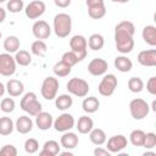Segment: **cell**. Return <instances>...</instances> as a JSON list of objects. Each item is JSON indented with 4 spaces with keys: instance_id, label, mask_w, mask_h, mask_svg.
Returning a JSON list of instances; mask_svg holds the SVG:
<instances>
[{
    "instance_id": "obj_1",
    "label": "cell",
    "mask_w": 156,
    "mask_h": 156,
    "mask_svg": "<svg viewBox=\"0 0 156 156\" xmlns=\"http://www.w3.org/2000/svg\"><path fill=\"white\" fill-rule=\"evenodd\" d=\"M72 30V18L68 13L61 12L54 17V32L58 38H66Z\"/></svg>"
},
{
    "instance_id": "obj_2",
    "label": "cell",
    "mask_w": 156,
    "mask_h": 156,
    "mask_svg": "<svg viewBox=\"0 0 156 156\" xmlns=\"http://www.w3.org/2000/svg\"><path fill=\"white\" fill-rule=\"evenodd\" d=\"M20 107L32 117H35L39 112L43 111V106L38 101L37 94L33 91H28L23 95V98L21 99V102H20Z\"/></svg>"
},
{
    "instance_id": "obj_3",
    "label": "cell",
    "mask_w": 156,
    "mask_h": 156,
    "mask_svg": "<svg viewBox=\"0 0 156 156\" xmlns=\"http://www.w3.org/2000/svg\"><path fill=\"white\" fill-rule=\"evenodd\" d=\"M66 88H67V90H68L69 94H72L74 96H78V98H85L88 95L89 90H90L88 82L85 79L78 78V77L71 78L67 82Z\"/></svg>"
},
{
    "instance_id": "obj_4",
    "label": "cell",
    "mask_w": 156,
    "mask_h": 156,
    "mask_svg": "<svg viewBox=\"0 0 156 156\" xmlns=\"http://www.w3.org/2000/svg\"><path fill=\"white\" fill-rule=\"evenodd\" d=\"M129 112H130V116L134 119L140 121V119H144L149 115L150 106L144 99L135 98L129 102Z\"/></svg>"
},
{
    "instance_id": "obj_5",
    "label": "cell",
    "mask_w": 156,
    "mask_h": 156,
    "mask_svg": "<svg viewBox=\"0 0 156 156\" xmlns=\"http://www.w3.org/2000/svg\"><path fill=\"white\" fill-rule=\"evenodd\" d=\"M58 87H60V83H58L57 78H55L52 76L44 78V80L41 83V88H40L41 96L45 100H54L57 96Z\"/></svg>"
},
{
    "instance_id": "obj_6",
    "label": "cell",
    "mask_w": 156,
    "mask_h": 156,
    "mask_svg": "<svg viewBox=\"0 0 156 156\" xmlns=\"http://www.w3.org/2000/svg\"><path fill=\"white\" fill-rule=\"evenodd\" d=\"M115 43H116L117 51L121 52V54H129L134 49L133 35H129L127 33L115 32Z\"/></svg>"
},
{
    "instance_id": "obj_7",
    "label": "cell",
    "mask_w": 156,
    "mask_h": 156,
    "mask_svg": "<svg viewBox=\"0 0 156 156\" xmlns=\"http://www.w3.org/2000/svg\"><path fill=\"white\" fill-rule=\"evenodd\" d=\"M117 84H118V80H117V77L112 73H108V74H105L104 78L101 79V82L99 83V87H98V90L100 93V95L102 96H111L116 88H117Z\"/></svg>"
},
{
    "instance_id": "obj_8",
    "label": "cell",
    "mask_w": 156,
    "mask_h": 156,
    "mask_svg": "<svg viewBox=\"0 0 156 156\" xmlns=\"http://www.w3.org/2000/svg\"><path fill=\"white\" fill-rule=\"evenodd\" d=\"M69 48L73 52H76L79 57L80 61H83L87 57V49H88V41L87 38L80 35V34H76L69 39Z\"/></svg>"
},
{
    "instance_id": "obj_9",
    "label": "cell",
    "mask_w": 156,
    "mask_h": 156,
    "mask_svg": "<svg viewBox=\"0 0 156 156\" xmlns=\"http://www.w3.org/2000/svg\"><path fill=\"white\" fill-rule=\"evenodd\" d=\"M16 61L15 57L9 52L0 54V74L4 77H11L16 72Z\"/></svg>"
},
{
    "instance_id": "obj_10",
    "label": "cell",
    "mask_w": 156,
    "mask_h": 156,
    "mask_svg": "<svg viewBox=\"0 0 156 156\" xmlns=\"http://www.w3.org/2000/svg\"><path fill=\"white\" fill-rule=\"evenodd\" d=\"M88 15L93 20H100L106 15V6L104 0H85Z\"/></svg>"
},
{
    "instance_id": "obj_11",
    "label": "cell",
    "mask_w": 156,
    "mask_h": 156,
    "mask_svg": "<svg viewBox=\"0 0 156 156\" xmlns=\"http://www.w3.org/2000/svg\"><path fill=\"white\" fill-rule=\"evenodd\" d=\"M74 117L71 115V113H67V112H63L61 113L52 123V127L55 128L56 132H60V133H63V132H67V130H71L73 127H74Z\"/></svg>"
},
{
    "instance_id": "obj_12",
    "label": "cell",
    "mask_w": 156,
    "mask_h": 156,
    "mask_svg": "<svg viewBox=\"0 0 156 156\" xmlns=\"http://www.w3.org/2000/svg\"><path fill=\"white\" fill-rule=\"evenodd\" d=\"M46 10V6H45V2L41 1V0H33L30 1L26 9H24V13L26 16L29 18V20H37L39 18Z\"/></svg>"
},
{
    "instance_id": "obj_13",
    "label": "cell",
    "mask_w": 156,
    "mask_h": 156,
    "mask_svg": "<svg viewBox=\"0 0 156 156\" xmlns=\"http://www.w3.org/2000/svg\"><path fill=\"white\" fill-rule=\"evenodd\" d=\"M128 145V140L127 138L123 135V134H117V135H113L111 136L108 140H107V145H106V149L111 152V154H118L121 152L122 150H124Z\"/></svg>"
},
{
    "instance_id": "obj_14",
    "label": "cell",
    "mask_w": 156,
    "mask_h": 156,
    "mask_svg": "<svg viewBox=\"0 0 156 156\" xmlns=\"http://www.w3.org/2000/svg\"><path fill=\"white\" fill-rule=\"evenodd\" d=\"M32 32H33V35L37 38V39H48L51 34V28L49 26V23L44 20H39V21H35L34 24L32 26Z\"/></svg>"
},
{
    "instance_id": "obj_15",
    "label": "cell",
    "mask_w": 156,
    "mask_h": 156,
    "mask_svg": "<svg viewBox=\"0 0 156 156\" xmlns=\"http://www.w3.org/2000/svg\"><path fill=\"white\" fill-rule=\"evenodd\" d=\"M107 68H108V65H107V61L104 60V58H100V57H96V58H93L89 63H88V72L91 74V76H104L106 72H107Z\"/></svg>"
},
{
    "instance_id": "obj_16",
    "label": "cell",
    "mask_w": 156,
    "mask_h": 156,
    "mask_svg": "<svg viewBox=\"0 0 156 156\" xmlns=\"http://www.w3.org/2000/svg\"><path fill=\"white\" fill-rule=\"evenodd\" d=\"M138 62L141 66L145 67H155L156 66V50L155 49H149V50H143L138 54Z\"/></svg>"
},
{
    "instance_id": "obj_17",
    "label": "cell",
    "mask_w": 156,
    "mask_h": 156,
    "mask_svg": "<svg viewBox=\"0 0 156 156\" xmlns=\"http://www.w3.org/2000/svg\"><path fill=\"white\" fill-rule=\"evenodd\" d=\"M61 146L67 149V150H73L78 146V143H79V139H78V135L73 132H63L62 136H61Z\"/></svg>"
},
{
    "instance_id": "obj_18",
    "label": "cell",
    "mask_w": 156,
    "mask_h": 156,
    "mask_svg": "<svg viewBox=\"0 0 156 156\" xmlns=\"http://www.w3.org/2000/svg\"><path fill=\"white\" fill-rule=\"evenodd\" d=\"M35 123H37V127L40 130H48V129H50L52 127L54 118H52L51 113L41 111L35 116Z\"/></svg>"
},
{
    "instance_id": "obj_19",
    "label": "cell",
    "mask_w": 156,
    "mask_h": 156,
    "mask_svg": "<svg viewBox=\"0 0 156 156\" xmlns=\"http://www.w3.org/2000/svg\"><path fill=\"white\" fill-rule=\"evenodd\" d=\"M15 128L20 134H28L33 129V121L29 116H20L15 123Z\"/></svg>"
},
{
    "instance_id": "obj_20",
    "label": "cell",
    "mask_w": 156,
    "mask_h": 156,
    "mask_svg": "<svg viewBox=\"0 0 156 156\" xmlns=\"http://www.w3.org/2000/svg\"><path fill=\"white\" fill-rule=\"evenodd\" d=\"M5 88H6V91L9 93V95L12 98L21 96L24 91V84L18 79H10L6 83Z\"/></svg>"
},
{
    "instance_id": "obj_21",
    "label": "cell",
    "mask_w": 156,
    "mask_h": 156,
    "mask_svg": "<svg viewBox=\"0 0 156 156\" xmlns=\"http://www.w3.org/2000/svg\"><path fill=\"white\" fill-rule=\"evenodd\" d=\"M60 144L56 140H46L43 145L41 151L39 152L40 156H56L60 152Z\"/></svg>"
},
{
    "instance_id": "obj_22",
    "label": "cell",
    "mask_w": 156,
    "mask_h": 156,
    "mask_svg": "<svg viewBox=\"0 0 156 156\" xmlns=\"http://www.w3.org/2000/svg\"><path fill=\"white\" fill-rule=\"evenodd\" d=\"M141 37H143L144 41H145L147 45L155 46V45H156V27L152 26V24L145 26V27L143 28Z\"/></svg>"
},
{
    "instance_id": "obj_23",
    "label": "cell",
    "mask_w": 156,
    "mask_h": 156,
    "mask_svg": "<svg viewBox=\"0 0 156 156\" xmlns=\"http://www.w3.org/2000/svg\"><path fill=\"white\" fill-rule=\"evenodd\" d=\"M99 107H100V101L95 96L84 98V100L82 102V108L87 113H94V112H96L99 110Z\"/></svg>"
},
{
    "instance_id": "obj_24",
    "label": "cell",
    "mask_w": 156,
    "mask_h": 156,
    "mask_svg": "<svg viewBox=\"0 0 156 156\" xmlns=\"http://www.w3.org/2000/svg\"><path fill=\"white\" fill-rule=\"evenodd\" d=\"M88 134H89V140L96 146H100L106 143V139H107L106 133L101 128H93Z\"/></svg>"
},
{
    "instance_id": "obj_25",
    "label": "cell",
    "mask_w": 156,
    "mask_h": 156,
    "mask_svg": "<svg viewBox=\"0 0 156 156\" xmlns=\"http://www.w3.org/2000/svg\"><path fill=\"white\" fill-rule=\"evenodd\" d=\"M76 128L78 129V132L80 134H88L94 128V121L89 116H82L78 118Z\"/></svg>"
},
{
    "instance_id": "obj_26",
    "label": "cell",
    "mask_w": 156,
    "mask_h": 156,
    "mask_svg": "<svg viewBox=\"0 0 156 156\" xmlns=\"http://www.w3.org/2000/svg\"><path fill=\"white\" fill-rule=\"evenodd\" d=\"M113 63H115V67H116L119 72H122V73L129 72V71L132 69V67H133V62H132V60L128 58L127 56H123V55L117 56V57L115 58Z\"/></svg>"
},
{
    "instance_id": "obj_27",
    "label": "cell",
    "mask_w": 156,
    "mask_h": 156,
    "mask_svg": "<svg viewBox=\"0 0 156 156\" xmlns=\"http://www.w3.org/2000/svg\"><path fill=\"white\" fill-rule=\"evenodd\" d=\"M73 105V99L69 94H61L55 98V106L60 111L68 110Z\"/></svg>"
},
{
    "instance_id": "obj_28",
    "label": "cell",
    "mask_w": 156,
    "mask_h": 156,
    "mask_svg": "<svg viewBox=\"0 0 156 156\" xmlns=\"http://www.w3.org/2000/svg\"><path fill=\"white\" fill-rule=\"evenodd\" d=\"M87 41H88L89 49H91L93 51H99V50H101V49L104 48V45H105V39H104V37H102L101 34H99V33L91 34Z\"/></svg>"
},
{
    "instance_id": "obj_29",
    "label": "cell",
    "mask_w": 156,
    "mask_h": 156,
    "mask_svg": "<svg viewBox=\"0 0 156 156\" xmlns=\"http://www.w3.org/2000/svg\"><path fill=\"white\" fill-rule=\"evenodd\" d=\"M71 71H72V67L62 60L56 62L52 67V72L56 77H67L71 73Z\"/></svg>"
},
{
    "instance_id": "obj_30",
    "label": "cell",
    "mask_w": 156,
    "mask_h": 156,
    "mask_svg": "<svg viewBox=\"0 0 156 156\" xmlns=\"http://www.w3.org/2000/svg\"><path fill=\"white\" fill-rule=\"evenodd\" d=\"M4 49L6 50V52L9 54H13L20 49V39L16 35H9L5 40H4Z\"/></svg>"
},
{
    "instance_id": "obj_31",
    "label": "cell",
    "mask_w": 156,
    "mask_h": 156,
    "mask_svg": "<svg viewBox=\"0 0 156 156\" xmlns=\"http://www.w3.org/2000/svg\"><path fill=\"white\" fill-rule=\"evenodd\" d=\"M30 50H32V54H33V55L39 56V57H44V56L46 55V51H48V45L45 44L44 40L37 39L35 41L32 43Z\"/></svg>"
},
{
    "instance_id": "obj_32",
    "label": "cell",
    "mask_w": 156,
    "mask_h": 156,
    "mask_svg": "<svg viewBox=\"0 0 156 156\" xmlns=\"http://www.w3.org/2000/svg\"><path fill=\"white\" fill-rule=\"evenodd\" d=\"M15 129L13 121L10 117H0V135H10Z\"/></svg>"
},
{
    "instance_id": "obj_33",
    "label": "cell",
    "mask_w": 156,
    "mask_h": 156,
    "mask_svg": "<svg viewBox=\"0 0 156 156\" xmlns=\"http://www.w3.org/2000/svg\"><path fill=\"white\" fill-rule=\"evenodd\" d=\"M15 61L20 66H29L32 62V56L27 50H17L15 52Z\"/></svg>"
},
{
    "instance_id": "obj_34",
    "label": "cell",
    "mask_w": 156,
    "mask_h": 156,
    "mask_svg": "<svg viewBox=\"0 0 156 156\" xmlns=\"http://www.w3.org/2000/svg\"><path fill=\"white\" fill-rule=\"evenodd\" d=\"M115 32H118V33H127V34H129V35H134V33H135V26H134V23L130 22V21H122V22H119L118 24H116Z\"/></svg>"
},
{
    "instance_id": "obj_35",
    "label": "cell",
    "mask_w": 156,
    "mask_h": 156,
    "mask_svg": "<svg viewBox=\"0 0 156 156\" xmlns=\"http://www.w3.org/2000/svg\"><path fill=\"white\" fill-rule=\"evenodd\" d=\"M128 89L132 91V93H141L143 89H144V82L140 77H130L128 79Z\"/></svg>"
},
{
    "instance_id": "obj_36",
    "label": "cell",
    "mask_w": 156,
    "mask_h": 156,
    "mask_svg": "<svg viewBox=\"0 0 156 156\" xmlns=\"http://www.w3.org/2000/svg\"><path fill=\"white\" fill-rule=\"evenodd\" d=\"M145 138V132L141 129H134L129 134V141L132 143L133 146H143Z\"/></svg>"
},
{
    "instance_id": "obj_37",
    "label": "cell",
    "mask_w": 156,
    "mask_h": 156,
    "mask_svg": "<svg viewBox=\"0 0 156 156\" xmlns=\"http://www.w3.org/2000/svg\"><path fill=\"white\" fill-rule=\"evenodd\" d=\"M23 7H24L23 0H9L6 4L7 11H10L11 13H18L23 10Z\"/></svg>"
},
{
    "instance_id": "obj_38",
    "label": "cell",
    "mask_w": 156,
    "mask_h": 156,
    "mask_svg": "<svg viewBox=\"0 0 156 156\" xmlns=\"http://www.w3.org/2000/svg\"><path fill=\"white\" fill-rule=\"evenodd\" d=\"M15 107H16V104H15V100L12 98H5L1 100V104H0V108L2 112L5 113H11L15 111Z\"/></svg>"
},
{
    "instance_id": "obj_39",
    "label": "cell",
    "mask_w": 156,
    "mask_h": 156,
    "mask_svg": "<svg viewBox=\"0 0 156 156\" xmlns=\"http://www.w3.org/2000/svg\"><path fill=\"white\" fill-rule=\"evenodd\" d=\"M24 151L27 154H35L38 150H39V143L37 139L34 138H29L24 141Z\"/></svg>"
},
{
    "instance_id": "obj_40",
    "label": "cell",
    "mask_w": 156,
    "mask_h": 156,
    "mask_svg": "<svg viewBox=\"0 0 156 156\" xmlns=\"http://www.w3.org/2000/svg\"><path fill=\"white\" fill-rule=\"evenodd\" d=\"M61 60L65 61L66 63H68L71 67H73V66H74L76 63H78V62H80L78 55H77L76 52H73L72 50H71V51H66V52L62 55V58H61Z\"/></svg>"
},
{
    "instance_id": "obj_41",
    "label": "cell",
    "mask_w": 156,
    "mask_h": 156,
    "mask_svg": "<svg viewBox=\"0 0 156 156\" xmlns=\"http://www.w3.org/2000/svg\"><path fill=\"white\" fill-rule=\"evenodd\" d=\"M155 146H156V134L154 132L145 133L143 147H145L146 150H150V149H154Z\"/></svg>"
},
{
    "instance_id": "obj_42",
    "label": "cell",
    "mask_w": 156,
    "mask_h": 156,
    "mask_svg": "<svg viewBox=\"0 0 156 156\" xmlns=\"http://www.w3.org/2000/svg\"><path fill=\"white\" fill-rule=\"evenodd\" d=\"M16 155H17V149L11 144L4 145L0 149V156H16Z\"/></svg>"
},
{
    "instance_id": "obj_43",
    "label": "cell",
    "mask_w": 156,
    "mask_h": 156,
    "mask_svg": "<svg viewBox=\"0 0 156 156\" xmlns=\"http://www.w3.org/2000/svg\"><path fill=\"white\" fill-rule=\"evenodd\" d=\"M146 90L151 95H156V77H150L146 82Z\"/></svg>"
},
{
    "instance_id": "obj_44",
    "label": "cell",
    "mask_w": 156,
    "mask_h": 156,
    "mask_svg": "<svg viewBox=\"0 0 156 156\" xmlns=\"http://www.w3.org/2000/svg\"><path fill=\"white\" fill-rule=\"evenodd\" d=\"M94 156H111V152L107 150V149H104V147H95L94 151H93Z\"/></svg>"
},
{
    "instance_id": "obj_45",
    "label": "cell",
    "mask_w": 156,
    "mask_h": 156,
    "mask_svg": "<svg viewBox=\"0 0 156 156\" xmlns=\"http://www.w3.org/2000/svg\"><path fill=\"white\" fill-rule=\"evenodd\" d=\"M54 2L60 9H66L71 5V0H54Z\"/></svg>"
},
{
    "instance_id": "obj_46",
    "label": "cell",
    "mask_w": 156,
    "mask_h": 156,
    "mask_svg": "<svg viewBox=\"0 0 156 156\" xmlns=\"http://www.w3.org/2000/svg\"><path fill=\"white\" fill-rule=\"evenodd\" d=\"M5 18H6V10L0 6V23H2L5 21Z\"/></svg>"
},
{
    "instance_id": "obj_47",
    "label": "cell",
    "mask_w": 156,
    "mask_h": 156,
    "mask_svg": "<svg viewBox=\"0 0 156 156\" xmlns=\"http://www.w3.org/2000/svg\"><path fill=\"white\" fill-rule=\"evenodd\" d=\"M58 155H61V156H73V152L66 149V151H63V152H61V151H60V152H58Z\"/></svg>"
},
{
    "instance_id": "obj_48",
    "label": "cell",
    "mask_w": 156,
    "mask_h": 156,
    "mask_svg": "<svg viewBox=\"0 0 156 156\" xmlns=\"http://www.w3.org/2000/svg\"><path fill=\"white\" fill-rule=\"evenodd\" d=\"M5 91H6V88H5V85H4V84L0 82V98H1V96L5 94Z\"/></svg>"
},
{
    "instance_id": "obj_49",
    "label": "cell",
    "mask_w": 156,
    "mask_h": 156,
    "mask_svg": "<svg viewBox=\"0 0 156 156\" xmlns=\"http://www.w3.org/2000/svg\"><path fill=\"white\" fill-rule=\"evenodd\" d=\"M143 156H156V152L155 151H145L143 154Z\"/></svg>"
},
{
    "instance_id": "obj_50",
    "label": "cell",
    "mask_w": 156,
    "mask_h": 156,
    "mask_svg": "<svg viewBox=\"0 0 156 156\" xmlns=\"http://www.w3.org/2000/svg\"><path fill=\"white\" fill-rule=\"evenodd\" d=\"M150 108L154 111V112H156V100H152V102H151V106H150Z\"/></svg>"
},
{
    "instance_id": "obj_51",
    "label": "cell",
    "mask_w": 156,
    "mask_h": 156,
    "mask_svg": "<svg viewBox=\"0 0 156 156\" xmlns=\"http://www.w3.org/2000/svg\"><path fill=\"white\" fill-rule=\"evenodd\" d=\"M112 2H118V4H127L129 0H111Z\"/></svg>"
},
{
    "instance_id": "obj_52",
    "label": "cell",
    "mask_w": 156,
    "mask_h": 156,
    "mask_svg": "<svg viewBox=\"0 0 156 156\" xmlns=\"http://www.w3.org/2000/svg\"><path fill=\"white\" fill-rule=\"evenodd\" d=\"M7 0H0V4H2V2H6Z\"/></svg>"
},
{
    "instance_id": "obj_53",
    "label": "cell",
    "mask_w": 156,
    "mask_h": 156,
    "mask_svg": "<svg viewBox=\"0 0 156 156\" xmlns=\"http://www.w3.org/2000/svg\"><path fill=\"white\" fill-rule=\"evenodd\" d=\"M1 37H2V33H1V30H0V39H1Z\"/></svg>"
}]
</instances>
